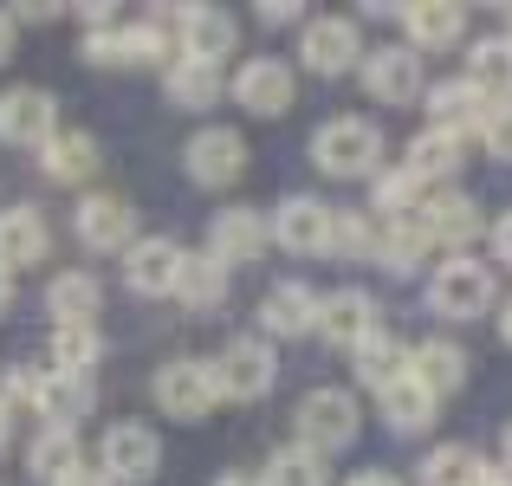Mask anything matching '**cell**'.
I'll return each mask as SVG.
<instances>
[{
    "label": "cell",
    "instance_id": "cell-31",
    "mask_svg": "<svg viewBox=\"0 0 512 486\" xmlns=\"http://www.w3.org/2000/svg\"><path fill=\"white\" fill-rule=\"evenodd\" d=\"M383 422L396 428V435H422V428L435 422V396H428L415 376H402L396 389H383Z\"/></svg>",
    "mask_w": 512,
    "mask_h": 486
},
{
    "label": "cell",
    "instance_id": "cell-53",
    "mask_svg": "<svg viewBox=\"0 0 512 486\" xmlns=\"http://www.w3.org/2000/svg\"><path fill=\"white\" fill-rule=\"evenodd\" d=\"M0 441H7V402H0Z\"/></svg>",
    "mask_w": 512,
    "mask_h": 486
},
{
    "label": "cell",
    "instance_id": "cell-48",
    "mask_svg": "<svg viewBox=\"0 0 512 486\" xmlns=\"http://www.w3.org/2000/svg\"><path fill=\"white\" fill-rule=\"evenodd\" d=\"M350 486H402V480H396V474H357Z\"/></svg>",
    "mask_w": 512,
    "mask_h": 486
},
{
    "label": "cell",
    "instance_id": "cell-37",
    "mask_svg": "<svg viewBox=\"0 0 512 486\" xmlns=\"http://www.w3.org/2000/svg\"><path fill=\"white\" fill-rule=\"evenodd\" d=\"M266 486H325V454L312 448H279L273 461H266Z\"/></svg>",
    "mask_w": 512,
    "mask_h": 486
},
{
    "label": "cell",
    "instance_id": "cell-38",
    "mask_svg": "<svg viewBox=\"0 0 512 486\" xmlns=\"http://www.w3.org/2000/svg\"><path fill=\"white\" fill-rule=\"evenodd\" d=\"M415 195H422V182H415L409 169L376 175V208H383L389 221H415Z\"/></svg>",
    "mask_w": 512,
    "mask_h": 486
},
{
    "label": "cell",
    "instance_id": "cell-10",
    "mask_svg": "<svg viewBox=\"0 0 512 486\" xmlns=\"http://www.w3.org/2000/svg\"><path fill=\"white\" fill-rule=\"evenodd\" d=\"M363 85H370L376 104H409L422 98V52L415 46H383L363 59Z\"/></svg>",
    "mask_w": 512,
    "mask_h": 486
},
{
    "label": "cell",
    "instance_id": "cell-9",
    "mask_svg": "<svg viewBox=\"0 0 512 486\" xmlns=\"http://www.w3.org/2000/svg\"><path fill=\"white\" fill-rule=\"evenodd\" d=\"M234 98L247 104L253 117H279V111H292V104H299L292 65H279V59H247V65L234 72Z\"/></svg>",
    "mask_w": 512,
    "mask_h": 486
},
{
    "label": "cell",
    "instance_id": "cell-12",
    "mask_svg": "<svg viewBox=\"0 0 512 486\" xmlns=\"http://www.w3.org/2000/svg\"><path fill=\"white\" fill-rule=\"evenodd\" d=\"M169 26H175V52L182 59H208V65H221V52H234V39H240L221 7H182V13H169Z\"/></svg>",
    "mask_w": 512,
    "mask_h": 486
},
{
    "label": "cell",
    "instance_id": "cell-51",
    "mask_svg": "<svg viewBox=\"0 0 512 486\" xmlns=\"http://www.w3.org/2000/svg\"><path fill=\"white\" fill-rule=\"evenodd\" d=\"M500 39H512V7H506V13H500Z\"/></svg>",
    "mask_w": 512,
    "mask_h": 486
},
{
    "label": "cell",
    "instance_id": "cell-52",
    "mask_svg": "<svg viewBox=\"0 0 512 486\" xmlns=\"http://www.w3.org/2000/svg\"><path fill=\"white\" fill-rule=\"evenodd\" d=\"M506 474H512V428H506Z\"/></svg>",
    "mask_w": 512,
    "mask_h": 486
},
{
    "label": "cell",
    "instance_id": "cell-16",
    "mask_svg": "<svg viewBox=\"0 0 512 486\" xmlns=\"http://www.w3.org/2000/svg\"><path fill=\"white\" fill-rule=\"evenodd\" d=\"M266 240H273V227H266L253 208H221L214 214V234H208V253L221 266H247V260L266 253Z\"/></svg>",
    "mask_w": 512,
    "mask_h": 486
},
{
    "label": "cell",
    "instance_id": "cell-46",
    "mask_svg": "<svg viewBox=\"0 0 512 486\" xmlns=\"http://www.w3.org/2000/svg\"><path fill=\"white\" fill-rule=\"evenodd\" d=\"M13 52V13H0V59Z\"/></svg>",
    "mask_w": 512,
    "mask_h": 486
},
{
    "label": "cell",
    "instance_id": "cell-43",
    "mask_svg": "<svg viewBox=\"0 0 512 486\" xmlns=\"http://www.w3.org/2000/svg\"><path fill=\"white\" fill-rule=\"evenodd\" d=\"M493 260L512 266V214H500V227H493Z\"/></svg>",
    "mask_w": 512,
    "mask_h": 486
},
{
    "label": "cell",
    "instance_id": "cell-50",
    "mask_svg": "<svg viewBox=\"0 0 512 486\" xmlns=\"http://www.w3.org/2000/svg\"><path fill=\"white\" fill-rule=\"evenodd\" d=\"M500 337H506V344H512V299L500 305Z\"/></svg>",
    "mask_w": 512,
    "mask_h": 486
},
{
    "label": "cell",
    "instance_id": "cell-36",
    "mask_svg": "<svg viewBox=\"0 0 512 486\" xmlns=\"http://www.w3.org/2000/svg\"><path fill=\"white\" fill-rule=\"evenodd\" d=\"M480 467H487V461H480L474 448L448 441V448H435V454L422 461V486H474V480H480Z\"/></svg>",
    "mask_w": 512,
    "mask_h": 486
},
{
    "label": "cell",
    "instance_id": "cell-30",
    "mask_svg": "<svg viewBox=\"0 0 512 486\" xmlns=\"http://www.w3.org/2000/svg\"><path fill=\"white\" fill-rule=\"evenodd\" d=\"M402 169L415 175V182H448L454 169H461V137H448V130H422V137L409 143V162Z\"/></svg>",
    "mask_w": 512,
    "mask_h": 486
},
{
    "label": "cell",
    "instance_id": "cell-49",
    "mask_svg": "<svg viewBox=\"0 0 512 486\" xmlns=\"http://www.w3.org/2000/svg\"><path fill=\"white\" fill-rule=\"evenodd\" d=\"M214 486H266L260 474H227V480H214Z\"/></svg>",
    "mask_w": 512,
    "mask_h": 486
},
{
    "label": "cell",
    "instance_id": "cell-32",
    "mask_svg": "<svg viewBox=\"0 0 512 486\" xmlns=\"http://www.w3.org/2000/svg\"><path fill=\"white\" fill-rule=\"evenodd\" d=\"M422 260H428V234L415 221H389V234L376 240V266L396 273V279H409V273H422Z\"/></svg>",
    "mask_w": 512,
    "mask_h": 486
},
{
    "label": "cell",
    "instance_id": "cell-3",
    "mask_svg": "<svg viewBox=\"0 0 512 486\" xmlns=\"http://www.w3.org/2000/svg\"><path fill=\"white\" fill-rule=\"evenodd\" d=\"M350 441H357V402H350L344 389H312V396L299 402V448L338 454Z\"/></svg>",
    "mask_w": 512,
    "mask_h": 486
},
{
    "label": "cell",
    "instance_id": "cell-26",
    "mask_svg": "<svg viewBox=\"0 0 512 486\" xmlns=\"http://www.w3.org/2000/svg\"><path fill=\"white\" fill-rule=\"evenodd\" d=\"M175 299L188 312H214L227 299V266L214 253H182V279H175Z\"/></svg>",
    "mask_w": 512,
    "mask_h": 486
},
{
    "label": "cell",
    "instance_id": "cell-17",
    "mask_svg": "<svg viewBox=\"0 0 512 486\" xmlns=\"http://www.w3.org/2000/svg\"><path fill=\"white\" fill-rule=\"evenodd\" d=\"M299 52H305V65L312 72H350L357 65V26L344 20V13H331V20H305V39H299Z\"/></svg>",
    "mask_w": 512,
    "mask_h": 486
},
{
    "label": "cell",
    "instance_id": "cell-13",
    "mask_svg": "<svg viewBox=\"0 0 512 486\" xmlns=\"http://www.w3.org/2000/svg\"><path fill=\"white\" fill-rule=\"evenodd\" d=\"M124 279H130V292H143V299H163V292H175V279H182V247H175V240H163V234L130 240Z\"/></svg>",
    "mask_w": 512,
    "mask_h": 486
},
{
    "label": "cell",
    "instance_id": "cell-47",
    "mask_svg": "<svg viewBox=\"0 0 512 486\" xmlns=\"http://www.w3.org/2000/svg\"><path fill=\"white\" fill-rule=\"evenodd\" d=\"M7 305H13V273L0 266V318H7Z\"/></svg>",
    "mask_w": 512,
    "mask_h": 486
},
{
    "label": "cell",
    "instance_id": "cell-1",
    "mask_svg": "<svg viewBox=\"0 0 512 486\" xmlns=\"http://www.w3.org/2000/svg\"><path fill=\"white\" fill-rule=\"evenodd\" d=\"M312 162L325 175H344V182L376 175V162H383V130H376L370 117H331L312 137Z\"/></svg>",
    "mask_w": 512,
    "mask_h": 486
},
{
    "label": "cell",
    "instance_id": "cell-11",
    "mask_svg": "<svg viewBox=\"0 0 512 486\" xmlns=\"http://www.w3.org/2000/svg\"><path fill=\"white\" fill-rule=\"evenodd\" d=\"M52 124H59V104H52V91L13 85L7 98H0V143H39V150H46Z\"/></svg>",
    "mask_w": 512,
    "mask_h": 486
},
{
    "label": "cell",
    "instance_id": "cell-40",
    "mask_svg": "<svg viewBox=\"0 0 512 486\" xmlns=\"http://www.w3.org/2000/svg\"><path fill=\"white\" fill-rule=\"evenodd\" d=\"M124 33H130V26H98V33L85 39V59H98V65H130Z\"/></svg>",
    "mask_w": 512,
    "mask_h": 486
},
{
    "label": "cell",
    "instance_id": "cell-19",
    "mask_svg": "<svg viewBox=\"0 0 512 486\" xmlns=\"http://www.w3.org/2000/svg\"><path fill=\"white\" fill-rule=\"evenodd\" d=\"M409 376L441 402V396H454V389L467 383V350H461V344H448V337H428V344H415V350H409Z\"/></svg>",
    "mask_w": 512,
    "mask_h": 486
},
{
    "label": "cell",
    "instance_id": "cell-18",
    "mask_svg": "<svg viewBox=\"0 0 512 486\" xmlns=\"http://www.w3.org/2000/svg\"><path fill=\"white\" fill-rule=\"evenodd\" d=\"M78 240L91 253H130V201L124 195H85L78 201Z\"/></svg>",
    "mask_w": 512,
    "mask_h": 486
},
{
    "label": "cell",
    "instance_id": "cell-44",
    "mask_svg": "<svg viewBox=\"0 0 512 486\" xmlns=\"http://www.w3.org/2000/svg\"><path fill=\"white\" fill-rule=\"evenodd\" d=\"M52 486H111V480H104V474H98V467H85V461H78V467H72V474H65V480H52Z\"/></svg>",
    "mask_w": 512,
    "mask_h": 486
},
{
    "label": "cell",
    "instance_id": "cell-23",
    "mask_svg": "<svg viewBox=\"0 0 512 486\" xmlns=\"http://www.w3.org/2000/svg\"><path fill=\"white\" fill-rule=\"evenodd\" d=\"M428 111H435V130H448V137H467V130L480 137V124H487L493 104L480 98L467 78H454V85H435V91H428Z\"/></svg>",
    "mask_w": 512,
    "mask_h": 486
},
{
    "label": "cell",
    "instance_id": "cell-6",
    "mask_svg": "<svg viewBox=\"0 0 512 486\" xmlns=\"http://www.w3.org/2000/svg\"><path fill=\"white\" fill-rule=\"evenodd\" d=\"M428 305L441 318H480L493 305V273L480 260H441L428 279Z\"/></svg>",
    "mask_w": 512,
    "mask_h": 486
},
{
    "label": "cell",
    "instance_id": "cell-27",
    "mask_svg": "<svg viewBox=\"0 0 512 486\" xmlns=\"http://www.w3.org/2000/svg\"><path fill=\"white\" fill-rule=\"evenodd\" d=\"M357 376L370 389H396L402 376H409V344H402V337H389V331L363 337V344H357Z\"/></svg>",
    "mask_w": 512,
    "mask_h": 486
},
{
    "label": "cell",
    "instance_id": "cell-39",
    "mask_svg": "<svg viewBox=\"0 0 512 486\" xmlns=\"http://www.w3.org/2000/svg\"><path fill=\"white\" fill-rule=\"evenodd\" d=\"M331 253H344V260H376V234L363 221H338L331 227Z\"/></svg>",
    "mask_w": 512,
    "mask_h": 486
},
{
    "label": "cell",
    "instance_id": "cell-33",
    "mask_svg": "<svg viewBox=\"0 0 512 486\" xmlns=\"http://www.w3.org/2000/svg\"><path fill=\"white\" fill-rule=\"evenodd\" d=\"M98 299H104V292H98V279H91V273H59L46 286V305H52V318H59V324H91Z\"/></svg>",
    "mask_w": 512,
    "mask_h": 486
},
{
    "label": "cell",
    "instance_id": "cell-7",
    "mask_svg": "<svg viewBox=\"0 0 512 486\" xmlns=\"http://www.w3.org/2000/svg\"><path fill=\"white\" fill-rule=\"evenodd\" d=\"M376 331H383V324H376V299H370V292L344 286V292H331V299H318V337H325V344L357 350L363 337H376Z\"/></svg>",
    "mask_w": 512,
    "mask_h": 486
},
{
    "label": "cell",
    "instance_id": "cell-25",
    "mask_svg": "<svg viewBox=\"0 0 512 486\" xmlns=\"http://www.w3.org/2000/svg\"><path fill=\"white\" fill-rule=\"evenodd\" d=\"M39 415H46V428H72L78 415L91 409V376H65V370H46L39 376Z\"/></svg>",
    "mask_w": 512,
    "mask_h": 486
},
{
    "label": "cell",
    "instance_id": "cell-42",
    "mask_svg": "<svg viewBox=\"0 0 512 486\" xmlns=\"http://www.w3.org/2000/svg\"><path fill=\"white\" fill-rule=\"evenodd\" d=\"M260 20H266V26H286V20H299V0H266V7H260Z\"/></svg>",
    "mask_w": 512,
    "mask_h": 486
},
{
    "label": "cell",
    "instance_id": "cell-20",
    "mask_svg": "<svg viewBox=\"0 0 512 486\" xmlns=\"http://www.w3.org/2000/svg\"><path fill=\"white\" fill-rule=\"evenodd\" d=\"M52 247L46 221H39V208H0V266L7 273H20V266H39Z\"/></svg>",
    "mask_w": 512,
    "mask_h": 486
},
{
    "label": "cell",
    "instance_id": "cell-34",
    "mask_svg": "<svg viewBox=\"0 0 512 486\" xmlns=\"http://www.w3.org/2000/svg\"><path fill=\"white\" fill-rule=\"evenodd\" d=\"M26 467H33L39 480H65L78 467V435L72 428H39L33 448H26Z\"/></svg>",
    "mask_w": 512,
    "mask_h": 486
},
{
    "label": "cell",
    "instance_id": "cell-45",
    "mask_svg": "<svg viewBox=\"0 0 512 486\" xmlns=\"http://www.w3.org/2000/svg\"><path fill=\"white\" fill-rule=\"evenodd\" d=\"M474 486H512V474H500V467H480V480Z\"/></svg>",
    "mask_w": 512,
    "mask_h": 486
},
{
    "label": "cell",
    "instance_id": "cell-15",
    "mask_svg": "<svg viewBox=\"0 0 512 486\" xmlns=\"http://www.w3.org/2000/svg\"><path fill=\"white\" fill-rule=\"evenodd\" d=\"M415 227H422L428 240L467 247V240L480 234V201H474V195H461V188H441V195H428L422 208H415Z\"/></svg>",
    "mask_w": 512,
    "mask_h": 486
},
{
    "label": "cell",
    "instance_id": "cell-2",
    "mask_svg": "<svg viewBox=\"0 0 512 486\" xmlns=\"http://www.w3.org/2000/svg\"><path fill=\"white\" fill-rule=\"evenodd\" d=\"M156 402L175 415V422H201V415L221 402V383H214V363L201 357H175L156 370Z\"/></svg>",
    "mask_w": 512,
    "mask_h": 486
},
{
    "label": "cell",
    "instance_id": "cell-41",
    "mask_svg": "<svg viewBox=\"0 0 512 486\" xmlns=\"http://www.w3.org/2000/svg\"><path fill=\"white\" fill-rule=\"evenodd\" d=\"M480 137H487V150L512 156V104H493V111H487V124H480Z\"/></svg>",
    "mask_w": 512,
    "mask_h": 486
},
{
    "label": "cell",
    "instance_id": "cell-22",
    "mask_svg": "<svg viewBox=\"0 0 512 486\" xmlns=\"http://www.w3.org/2000/svg\"><path fill=\"white\" fill-rule=\"evenodd\" d=\"M402 26H409V46L415 52H448L454 39H461V7L454 0H415V7H402Z\"/></svg>",
    "mask_w": 512,
    "mask_h": 486
},
{
    "label": "cell",
    "instance_id": "cell-28",
    "mask_svg": "<svg viewBox=\"0 0 512 486\" xmlns=\"http://www.w3.org/2000/svg\"><path fill=\"white\" fill-rule=\"evenodd\" d=\"M39 162H46L52 182H85V175L98 169V143H91L85 130H52L46 150H39Z\"/></svg>",
    "mask_w": 512,
    "mask_h": 486
},
{
    "label": "cell",
    "instance_id": "cell-8",
    "mask_svg": "<svg viewBox=\"0 0 512 486\" xmlns=\"http://www.w3.org/2000/svg\"><path fill=\"white\" fill-rule=\"evenodd\" d=\"M331 227H338V214H331L318 195H286L279 201V221H273V240L286 253H325Z\"/></svg>",
    "mask_w": 512,
    "mask_h": 486
},
{
    "label": "cell",
    "instance_id": "cell-21",
    "mask_svg": "<svg viewBox=\"0 0 512 486\" xmlns=\"http://www.w3.org/2000/svg\"><path fill=\"white\" fill-rule=\"evenodd\" d=\"M260 318H266L273 337H305V331H318V292L305 286V279H286V286L266 292Z\"/></svg>",
    "mask_w": 512,
    "mask_h": 486
},
{
    "label": "cell",
    "instance_id": "cell-14",
    "mask_svg": "<svg viewBox=\"0 0 512 486\" xmlns=\"http://www.w3.org/2000/svg\"><path fill=\"white\" fill-rule=\"evenodd\" d=\"M182 162H188V175H195L201 188H227L240 169H247V143H240V130H201L195 143L182 150Z\"/></svg>",
    "mask_w": 512,
    "mask_h": 486
},
{
    "label": "cell",
    "instance_id": "cell-29",
    "mask_svg": "<svg viewBox=\"0 0 512 486\" xmlns=\"http://www.w3.org/2000/svg\"><path fill=\"white\" fill-rule=\"evenodd\" d=\"M163 85H169V104H182V111H208V104L221 98V65H208V59H175Z\"/></svg>",
    "mask_w": 512,
    "mask_h": 486
},
{
    "label": "cell",
    "instance_id": "cell-4",
    "mask_svg": "<svg viewBox=\"0 0 512 486\" xmlns=\"http://www.w3.org/2000/svg\"><path fill=\"white\" fill-rule=\"evenodd\" d=\"M156 467H163V441H156L150 428L117 422L111 435H104V448H98V474L111 480V486H143V480H156Z\"/></svg>",
    "mask_w": 512,
    "mask_h": 486
},
{
    "label": "cell",
    "instance_id": "cell-35",
    "mask_svg": "<svg viewBox=\"0 0 512 486\" xmlns=\"http://www.w3.org/2000/svg\"><path fill=\"white\" fill-rule=\"evenodd\" d=\"M91 363H98V324H59L52 331V370L91 376Z\"/></svg>",
    "mask_w": 512,
    "mask_h": 486
},
{
    "label": "cell",
    "instance_id": "cell-24",
    "mask_svg": "<svg viewBox=\"0 0 512 486\" xmlns=\"http://www.w3.org/2000/svg\"><path fill=\"white\" fill-rule=\"evenodd\" d=\"M467 85L480 91L487 104H512V39H480L474 52H467Z\"/></svg>",
    "mask_w": 512,
    "mask_h": 486
},
{
    "label": "cell",
    "instance_id": "cell-5",
    "mask_svg": "<svg viewBox=\"0 0 512 486\" xmlns=\"http://www.w3.org/2000/svg\"><path fill=\"white\" fill-rule=\"evenodd\" d=\"M273 376H279V363H273V344H266V337H234V344L214 357V383L234 402H260L266 389H273Z\"/></svg>",
    "mask_w": 512,
    "mask_h": 486
}]
</instances>
